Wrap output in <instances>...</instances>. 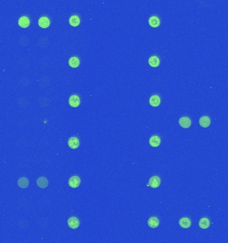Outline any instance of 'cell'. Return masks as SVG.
I'll return each instance as SVG.
<instances>
[{
	"label": "cell",
	"mask_w": 228,
	"mask_h": 243,
	"mask_svg": "<svg viewBox=\"0 0 228 243\" xmlns=\"http://www.w3.org/2000/svg\"><path fill=\"white\" fill-rule=\"evenodd\" d=\"M36 184L39 187L44 189L47 187L48 186V179L44 177H40L36 181Z\"/></svg>",
	"instance_id": "obj_14"
},
{
	"label": "cell",
	"mask_w": 228,
	"mask_h": 243,
	"mask_svg": "<svg viewBox=\"0 0 228 243\" xmlns=\"http://www.w3.org/2000/svg\"><path fill=\"white\" fill-rule=\"evenodd\" d=\"M160 178L158 176H153L150 179L148 186L151 187L152 188H157L160 185Z\"/></svg>",
	"instance_id": "obj_3"
},
{
	"label": "cell",
	"mask_w": 228,
	"mask_h": 243,
	"mask_svg": "<svg viewBox=\"0 0 228 243\" xmlns=\"http://www.w3.org/2000/svg\"><path fill=\"white\" fill-rule=\"evenodd\" d=\"M160 138L158 136L154 135L150 137L149 140L150 145L152 147H158L160 144Z\"/></svg>",
	"instance_id": "obj_9"
},
{
	"label": "cell",
	"mask_w": 228,
	"mask_h": 243,
	"mask_svg": "<svg viewBox=\"0 0 228 243\" xmlns=\"http://www.w3.org/2000/svg\"><path fill=\"white\" fill-rule=\"evenodd\" d=\"M160 59L157 56H152L149 58L148 63L152 67H157L160 65Z\"/></svg>",
	"instance_id": "obj_16"
},
{
	"label": "cell",
	"mask_w": 228,
	"mask_h": 243,
	"mask_svg": "<svg viewBox=\"0 0 228 243\" xmlns=\"http://www.w3.org/2000/svg\"><path fill=\"white\" fill-rule=\"evenodd\" d=\"M178 124L183 128H188L191 126V120L189 117L184 116L178 120Z\"/></svg>",
	"instance_id": "obj_4"
},
{
	"label": "cell",
	"mask_w": 228,
	"mask_h": 243,
	"mask_svg": "<svg viewBox=\"0 0 228 243\" xmlns=\"http://www.w3.org/2000/svg\"><path fill=\"white\" fill-rule=\"evenodd\" d=\"M210 226V221L208 218H201L199 222V226L201 229H207Z\"/></svg>",
	"instance_id": "obj_17"
},
{
	"label": "cell",
	"mask_w": 228,
	"mask_h": 243,
	"mask_svg": "<svg viewBox=\"0 0 228 243\" xmlns=\"http://www.w3.org/2000/svg\"><path fill=\"white\" fill-rule=\"evenodd\" d=\"M160 222L157 217H150L148 220V225L152 228H156L159 226Z\"/></svg>",
	"instance_id": "obj_15"
},
{
	"label": "cell",
	"mask_w": 228,
	"mask_h": 243,
	"mask_svg": "<svg viewBox=\"0 0 228 243\" xmlns=\"http://www.w3.org/2000/svg\"><path fill=\"white\" fill-rule=\"evenodd\" d=\"M69 24L73 27H77L80 24V18L78 16H72L70 18H69Z\"/></svg>",
	"instance_id": "obj_19"
},
{
	"label": "cell",
	"mask_w": 228,
	"mask_h": 243,
	"mask_svg": "<svg viewBox=\"0 0 228 243\" xmlns=\"http://www.w3.org/2000/svg\"><path fill=\"white\" fill-rule=\"evenodd\" d=\"M68 145L72 149H77L80 145L79 140L77 137H71L68 140Z\"/></svg>",
	"instance_id": "obj_6"
},
{
	"label": "cell",
	"mask_w": 228,
	"mask_h": 243,
	"mask_svg": "<svg viewBox=\"0 0 228 243\" xmlns=\"http://www.w3.org/2000/svg\"><path fill=\"white\" fill-rule=\"evenodd\" d=\"M67 223L69 228H71V229H77V228H79L80 225L79 219L76 218V217H71L70 218H68Z\"/></svg>",
	"instance_id": "obj_2"
},
{
	"label": "cell",
	"mask_w": 228,
	"mask_h": 243,
	"mask_svg": "<svg viewBox=\"0 0 228 243\" xmlns=\"http://www.w3.org/2000/svg\"><path fill=\"white\" fill-rule=\"evenodd\" d=\"M81 100L77 95H73L69 97L68 103L72 108H77L80 105Z\"/></svg>",
	"instance_id": "obj_1"
},
{
	"label": "cell",
	"mask_w": 228,
	"mask_h": 243,
	"mask_svg": "<svg viewBox=\"0 0 228 243\" xmlns=\"http://www.w3.org/2000/svg\"><path fill=\"white\" fill-rule=\"evenodd\" d=\"M81 184V179L77 175L73 176L68 180V186L72 188H77Z\"/></svg>",
	"instance_id": "obj_5"
},
{
	"label": "cell",
	"mask_w": 228,
	"mask_h": 243,
	"mask_svg": "<svg viewBox=\"0 0 228 243\" xmlns=\"http://www.w3.org/2000/svg\"><path fill=\"white\" fill-rule=\"evenodd\" d=\"M148 23H149V25L151 27L157 28L160 26V19L158 18V17L154 16H151L150 18H149Z\"/></svg>",
	"instance_id": "obj_12"
},
{
	"label": "cell",
	"mask_w": 228,
	"mask_h": 243,
	"mask_svg": "<svg viewBox=\"0 0 228 243\" xmlns=\"http://www.w3.org/2000/svg\"><path fill=\"white\" fill-rule=\"evenodd\" d=\"M50 24V20L48 17L42 16L38 20V25L40 28H47Z\"/></svg>",
	"instance_id": "obj_7"
},
{
	"label": "cell",
	"mask_w": 228,
	"mask_h": 243,
	"mask_svg": "<svg viewBox=\"0 0 228 243\" xmlns=\"http://www.w3.org/2000/svg\"><path fill=\"white\" fill-rule=\"evenodd\" d=\"M18 186L22 188V189H25L28 187L29 186V181L26 177H21L18 179Z\"/></svg>",
	"instance_id": "obj_20"
},
{
	"label": "cell",
	"mask_w": 228,
	"mask_h": 243,
	"mask_svg": "<svg viewBox=\"0 0 228 243\" xmlns=\"http://www.w3.org/2000/svg\"><path fill=\"white\" fill-rule=\"evenodd\" d=\"M30 24V20L27 16H22L18 20V25L23 28H28Z\"/></svg>",
	"instance_id": "obj_11"
},
{
	"label": "cell",
	"mask_w": 228,
	"mask_h": 243,
	"mask_svg": "<svg viewBox=\"0 0 228 243\" xmlns=\"http://www.w3.org/2000/svg\"><path fill=\"white\" fill-rule=\"evenodd\" d=\"M199 123L200 126L201 127H203V128H207V127H209L211 124V119L208 116L204 115V116H202L200 118Z\"/></svg>",
	"instance_id": "obj_13"
},
{
	"label": "cell",
	"mask_w": 228,
	"mask_h": 243,
	"mask_svg": "<svg viewBox=\"0 0 228 243\" xmlns=\"http://www.w3.org/2000/svg\"><path fill=\"white\" fill-rule=\"evenodd\" d=\"M178 224L183 228H189L191 226V221L189 218L184 217V218H182L179 220Z\"/></svg>",
	"instance_id": "obj_8"
},
{
	"label": "cell",
	"mask_w": 228,
	"mask_h": 243,
	"mask_svg": "<svg viewBox=\"0 0 228 243\" xmlns=\"http://www.w3.org/2000/svg\"><path fill=\"white\" fill-rule=\"evenodd\" d=\"M68 65L72 68H77L80 65V60L77 57H71L68 60Z\"/></svg>",
	"instance_id": "obj_18"
},
{
	"label": "cell",
	"mask_w": 228,
	"mask_h": 243,
	"mask_svg": "<svg viewBox=\"0 0 228 243\" xmlns=\"http://www.w3.org/2000/svg\"><path fill=\"white\" fill-rule=\"evenodd\" d=\"M150 105L152 107H158L160 104V97L158 95H154L149 100Z\"/></svg>",
	"instance_id": "obj_10"
}]
</instances>
